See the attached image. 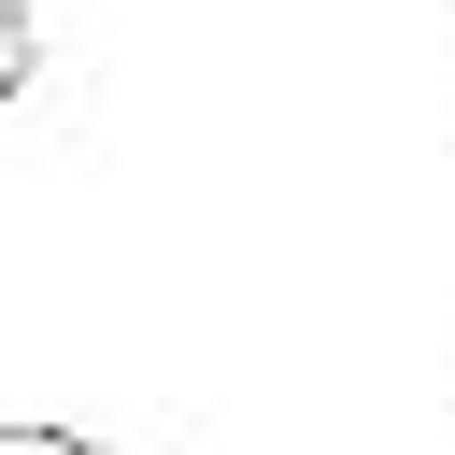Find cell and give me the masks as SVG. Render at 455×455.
Here are the masks:
<instances>
[{
    "label": "cell",
    "instance_id": "7a4b0ae2",
    "mask_svg": "<svg viewBox=\"0 0 455 455\" xmlns=\"http://www.w3.org/2000/svg\"><path fill=\"white\" fill-rule=\"evenodd\" d=\"M28 71H43V28H28V0H0V100H14Z\"/></svg>",
    "mask_w": 455,
    "mask_h": 455
},
{
    "label": "cell",
    "instance_id": "6da1fadb",
    "mask_svg": "<svg viewBox=\"0 0 455 455\" xmlns=\"http://www.w3.org/2000/svg\"><path fill=\"white\" fill-rule=\"evenodd\" d=\"M0 455H114V441H85V427H43V412H0Z\"/></svg>",
    "mask_w": 455,
    "mask_h": 455
}]
</instances>
